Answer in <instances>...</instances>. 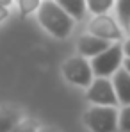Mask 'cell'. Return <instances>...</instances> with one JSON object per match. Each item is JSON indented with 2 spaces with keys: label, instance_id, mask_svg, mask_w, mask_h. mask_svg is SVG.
Segmentation results:
<instances>
[{
  "label": "cell",
  "instance_id": "obj_13",
  "mask_svg": "<svg viewBox=\"0 0 130 132\" xmlns=\"http://www.w3.org/2000/svg\"><path fill=\"white\" fill-rule=\"evenodd\" d=\"M41 4H43V0H16V7H18V13L22 18L32 14V13H38Z\"/></svg>",
  "mask_w": 130,
  "mask_h": 132
},
{
  "label": "cell",
  "instance_id": "obj_3",
  "mask_svg": "<svg viewBox=\"0 0 130 132\" xmlns=\"http://www.w3.org/2000/svg\"><path fill=\"white\" fill-rule=\"evenodd\" d=\"M84 123L91 132L119 130V111L114 105H91L84 112Z\"/></svg>",
  "mask_w": 130,
  "mask_h": 132
},
{
  "label": "cell",
  "instance_id": "obj_17",
  "mask_svg": "<svg viewBox=\"0 0 130 132\" xmlns=\"http://www.w3.org/2000/svg\"><path fill=\"white\" fill-rule=\"evenodd\" d=\"M121 45H123V52H125V57H130V36H128V38H125V39L121 41Z\"/></svg>",
  "mask_w": 130,
  "mask_h": 132
},
{
  "label": "cell",
  "instance_id": "obj_8",
  "mask_svg": "<svg viewBox=\"0 0 130 132\" xmlns=\"http://www.w3.org/2000/svg\"><path fill=\"white\" fill-rule=\"evenodd\" d=\"M112 82L118 93V100L121 105H128L130 104V71L127 68H119L114 75H112Z\"/></svg>",
  "mask_w": 130,
  "mask_h": 132
},
{
  "label": "cell",
  "instance_id": "obj_6",
  "mask_svg": "<svg viewBox=\"0 0 130 132\" xmlns=\"http://www.w3.org/2000/svg\"><path fill=\"white\" fill-rule=\"evenodd\" d=\"M86 98L91 105H119L118 93L110 77H94L91 86L86 88Z\"/></svg>",
  "mask_w": 130,
  "mask_h": 132
},
{
  "label": "cell",
  "instance_id": "obj_20",
  "mask_svg": "<svg viewBox=\"0 0 130 132\" xmlns=\"http://www.w3.org/2000/svg\"><path fill=\"white\" fill-rule=\"evenodd\" d=\"M123 68H127L130 71V57H125V63H123Z\"/></svg>",
  "mask_w": 130,
  "mask_h": 132
},
{
  "label": "cell",
  "instance_id": "obj_2",
  "mask_svg": "<svg viewBox=\"0 0 130 132\" xmlns=\"http://www.w3.org/2000/svg\"><path fill=\"white\" fill-rule=\"evenodd\" d=\"M86 30L107 39L110 43H121L127 36H125V27L118 20L116 14L112 13H105V14H91V18L87 20Z\"/></svg>",
  "mask_w": 130,
  "mask_h": 132
},
{
  "label": "cell",
  "instance_id": "obj_4",
  "mask_svg": "<svg viewBox=\"0 0 130 132\" xmlns=\"http://www.w3.org/2000/svg\"><path fill=\"white\" fill-rule=\"evenodd\" d=\"M61 73H63L66 82H70L73 86H79V88H89L91 82L94 80V71H93V66H91V59H87L80 54L68 57L61 66Z\"/></svg>",
  "mask_w": 130,
  "mask_h": 132
},
{
  "label": "cell",
  "instance_id": "obj_5",
  "mask_svg": "<svg viewBox=\"0 0 130 132\" xmlns=\"http://www.w3.org/2000/svg\"><path fill=\"white\" fill-rule=\"evenodd\" d=\"M123 63H125V52L121 43H112L102 54L91 59L94 77H110V79L119 68H123Z\"/></svg>",
  "mask_w": 130,
  "mask_h": 132
},
{
  "label": "cell",
  "instance_id": "obj_16",
  "mask_svg": "<svg viewBox=\"0 0 130 132\" xmlns=\"http://www.w3.org/2000/svg\"><path fill=\"white\" fill-rule=\"evenodd\" d=\"M9 16H11V7H5V5L0 4V25L4 22H7Z\"/></svg>",
  "mask_w": 130,
  "mask_h": 132
},
{
  "label": "cell",
  "instance_id": "obj_10",
  "mask_svg": "<svg viewBox=\"0 0 130 132\" xmlns=\"http://www.w3.org/2000/svg\"><path fill=\"white\" fill-rule=\"evenodd\" d=\"M63 7H64L66 11L79 22V20H82L87 13V0H57Z\"/></svg>",
  "mask_w": 130,
  "mask_h": 132
},
{
  "label": "cell",
  "instance_id": "obj_14",
  "mask_svg": "<svg viewBox=\"0 0 130 132\" xmlns=\"http://www.w3.org/2000/svg\"><path fill=\"white\" fill-rule=\"evenodd\" d=\"M41 129V123L36 120V118H23L22 121L13 129V132H39Z\"/></svg>",
  "mask_w": 130,
  "mask_h": 132
},
{
  "label": "cell",
  "instance_id": "obj_15",
  "mask_svg": "<svg viewBox=\"0 0 130 132\" xmlns=\"http://www.w3.org/2000/svg\"><path fill=\"white\" fill-rule=\"evenodd\" d=\"M119 130L130 132V104L123 105V109L119 111Z\"/></svg>",
  "mask_w": 130,
  "mask_h": 132
},
{
  "label": "cell",
  "instance_id": "obj_21",
  "mask_svg": "<svg viewBox=\"0 0 130 132\" xmlns=\"http://www.w3.org/2000/svg\"><path fill=\"white\" fill-rule=\"evenodd\" d=\"M128 32H130V29H128Z\"/></svg>",
  "mask_w": 130,
  "mask_h": 132
},
{
  "label": "cell",
  "instance_id": "obj_12",
  "mask_svg": "<svg viewBox=\"0 0 130 132\" xmlns=\"http://www.w3.org/2000/svg\"><path fill=\"white\" fill-rule=\"evenodd\" d=\"M114 14L118 16V20L125 27V30L128 32V29H130V0H118Z\"/></svg>",
  "mask_w": 130,
  "mask_h": 132
},
{
  "label": "cell",
  "instance_id": "obj_1",
  "mask_svg": "<svg viewBox=\"0 0 130 132\" xmlns=\"http://www.w3.org/2000/svg\"><path fill=\"white\" fill-rule=\"evenodd\" d=\"M36 16L39 25L55 39H66L73 32L77 22L57 0H43Z\"/></svg>",
  "mask_w": 130,
  "mask_h": 132
},
{
  "label": "cell",
  "instance_id": "obj_9",
  "mask_svg": "<svg viewBox=\"0 0 130 132\" xmlns=\"http://www.w3.org/2000/svg\"><path fill=\"white\" fill-rule=\"evenodd\" d=\"M23 112L14 105H0V132H13V129L22 121Z\"/></svg>",
  "mask_w": 130,
  "mask_h": 132
},
{
  "label": "cell",
  "instance_id": "obj_11",
  "mask_svg": "<svg viewBox=\"0 0 130 132\" xmlns=\"http://www.w3.org/2000/svg\"><path fill=\"white\" fill-rule=\"evenodd\" d=\"M118 0H87V13L89 14H105L116 9Z\"/></svg>",
  "mask_w": 130,
  "mask_h": 132
},
{
  "label": "cell",
  "instance_id": "obj_7",
  "mask_svg": "<svg viewBox=\"0 0 130 132\" xmlns=\"http://www.w3.org/2000/svg\"><path fill=\"white\" fill-rule=\"evenodd\" d=\"M110 41L107 39H102V38H98V36H94V34H91V32H84L79 39H77V52L80 54V55H84L87 59H93V57H96L98 54H102L105 48L110 46Z\"/></svg>",
  "mask_w": 130,
  "mask_h": 132
},
{
  "label": "cell",
  "instance_id": "obj_18",
  "mask_svg": "<svg viewBox=\"0 0 130 132\" xmlns=\"http://www.w3.org/2000/svg\"><path fill=\"white\" fill-rule=\"evenodd\" d=\"M39 132H59V129H55V127H41Z\"/></svg>",
  "mask_w": 130,
  "mask_h": 132
},
{
  "label": "cell",
  "instance_id": "obj_19",
  "mask_svg": "<svg viewBox=\"0 0 130 132\" xmlns=\"http://www.w3.org/2000/svg\"><path fill=\"white\" fill-rule=\"evenodd\" d=\"M0 4L5 7H13V4H16V0H0Z\"/></svg>",
  "mask_w": 130,
  "mask_h": 132
}]
</instances>
